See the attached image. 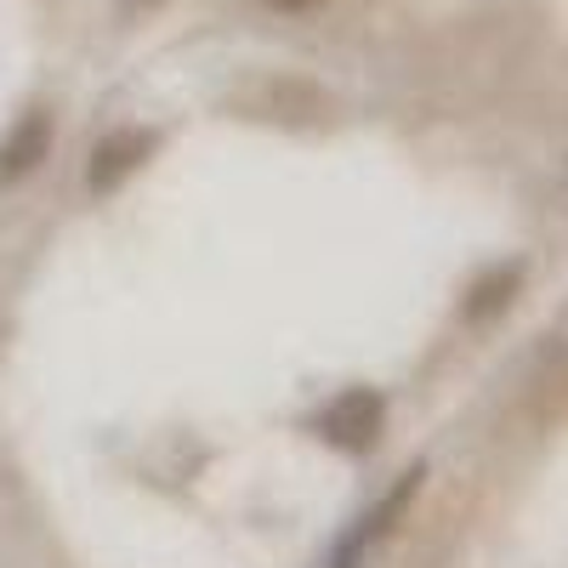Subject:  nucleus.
<instances>
[{"instance_id": "f257e3e1", "label": "nucleus", "mask_w": 568, "mask_h": 568, "mask_svg": "<svg viewBox=\"0 0 568 568\" xmlns=\"http://www.w3.org/2000/svg\"><path fill=\"white\" fill-rule=\"evenodd\" d=\"M318 444L342 455H375L387 438V393L382 387H342L336 398H324L313 415Z\"/></svg>"}, {"instance_id": "f03ea898", "label": "nucleus", "mask_w": 568, "mask_h": 568, "mask_svg": "<svg viewBox=\"0 0 568 568\" xmlns=\"http://www.w3.org/2000/svg\"><path fill=\"white\" fill-rule=\"evenodd\" d=\"M160 154V131L154 125H114L109 136H98V149L85 160V194L109 200L120 187Z\"/></svg>"}, {"instance_id": "7ed1b4c3", "label": "nucleus", "mask_w": 568, "mask_h": 568, "mask_svg": "<svg viewBox=\"0 0 568 568\" xmlns=\"http://www.w3.org/2000/svg\"><path fill=\"white\" fill-rule=\"evenodd\" d=\"M52 142H58V120L52 109H23L7 136H0V187H18L23 176H34L45 160H52Z\"/></svg>"}, {"instance_id": "20e7f679", "label": "nucleus", "mask_w": 568, "mask_h": 568, "mask_svg": "<svg viewBox=\"0 0 568 568\" xmlns=\"http://www.w3.org/2000/svg\"><path fill=\"white\" fill-rule=\"evenodd\" d=\"M524 278H529V267L517 262V256H506V262H489L484 273H471V284L460 291V302H455V318L460 324H495L500 313H511V302L524 296Z\"/></svg>"}, {"instance_id": "39448f33", "label": "nucleus", "mask_w": 568, "mask_h": 568, "mask_svg": "<svg viewBox=\"0 0 568 568\" xmlns=\"http://www.w3.org/2000/svg\"><path fill=\"white\" fill-rule=\"evenodd\" d=\"M420 484H426V466H409L404 478H398V484H393V489H387L382 500H375V506H369V511L358 517V529H353V540H358V546H369V540H382V535H393V529H398V517L409 511V500L420 495Z\"/></svg>"}, {"instance_id": "423d86ee", "label": "nucleus", "mask_w": 568, "mask_h": 568, "mask_svg": "<svg viewBox=\"0 0 568 568\" xmlns=\"http://www.w3.org/2000/svg\"><path fill=\"white\" fill-rule=\"evenodd\" d=\"M267 12H284V18H313V12H324L329 0H262Z\"/></svg>"}, {"instance_id": "0eeeda50", "label": "nucleus", "mask_w": 568, "mask_h": 568, "mask_svg": "<svg viewBox=\"0 0 568 568\" xmlns=\"http://www.w3.org/2000/svg\"><path fill=\"white\" fill-rule=\"evenodd\" d=\"M358 551H364V546L347 535V540H342V551H336V562H329V568H358Z\"/></svg>"}, {"instance_id": "6e6552de", "label": "nucleus", "mask_w": 568, "mask_h": 568, "mask_svg": "<svg viewBox=\"0 0 568 568\" xmlns=\"http://www.w3.org/2000/svg\"><path fill=\"white\" fill-rule=\"evenodd\" d=\"M125 7H136V12H149V7H160V0H125Z\"/></svg>"}]
</instances>
